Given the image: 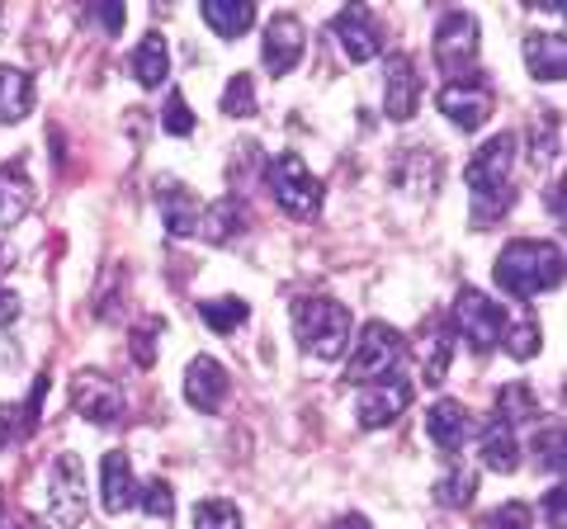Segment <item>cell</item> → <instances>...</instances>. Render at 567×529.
Returning a JSON list of instances; mask_svg holds the SVG:
<instances>
[{"mask_svg":"<svg viewBox=\"0 0 567 529\" xmlns=\"http://www.w3.org/2000/svg\"><path fill=\"white\" fill-rule=\"evenodd\" d=\"M511 166H516V133H496L492 143H483L473 152L464 180L473 194V222L477 227L502 218L511 208Z\"/></svg>","mask_w":567,"mask_h":529,"instance_id":"6da1fadb","label":"cell"},{"mask_svg":"<svg viewBox=\"0 0 567 529\" xmlns=\"http://www.w3.org/2000/svg\"><path fill=\"white\" fill-rule=\"evenodd\" d=\"M496 289L511 298H539L563 279V251L554 241H511L492 264Z\"/></svg>","mask_w":567,"mask_h":529,"instance_id":"7a4b0ae2","label":"cell"},{"mask_svg":"<svg viewBox=\"0 0 567 529\" xmlns=\"http://www.w3.org/2000/svg\"><path fill=\"white\" fill-rule=\"evenodd\" d=\"M350 308L336 298H298L293 303V331L317 360H341L350 345Z\"/></svg>","mask_w":567,"mask_h":529,"instance_id":"3957f363","label":"cell"},{"mask_svg":"<svg viewBox=\"0 0 567 529\" xmlns=\"http://www.w3.org/2000/svg\"><path fill=\"white\" fill-rule=\"evenodd\" d=\"M265 185H270L275 204L289 218H312L317 208H322V180H317L303 156H293V152H279L275 162L265 166Z\"/></svg>","mask_w":567,"mask_h":529,"instance_id":"277c9868","label":"cell"},{"mask_svg":"<svg viewBox=\"0 0 567 529\" xmlns=\"http://www.w3.org/2000/svg\"><path fill=\"white\" fill-rule=\"evenodd\" d=\"M402 364V331L388 322H369L354 341L346 360V383H379L393 378V369Z\"/></svg>","mask_w":567,"mask_h":529,"instance_id":"5b68a950","label":"cell"},{"mask_svg":"<svg viewBox=\"0 0 567 529\" xmlns=\"http://www.w3.org/2000/svg\"><path fill=\"white\" fill-rule=\"evenodd\" d=\"M52 497H48V516L58 529H81L85 525V464L76 454H58L52 464Z\"/></svg>","mask_w":567,"mask_h":529,"instance_id":"8992f818","label":"cell"},{"mask_svg":"<svg viewBox=\"0 0 567 529\" xmlns=\"http://www.w3.org/2000/svg\"><path fill=\"white\" fill-rule=\"evenodd\" d=\"M454 326H458V336H464L477 355H483V350H492L496 341H502L506 312H502V303H492L487 293L458 289V298H454Z\"/></svg>","mask_w":567,"mask_h":529,"instance_id":"52a82bcc","label":"cell"},{"mask_svg":"<svg viewBox=\"0 0 567 529\" xmlns=\"http://www.w3.org/2000/svg\"><path fill=\"white\" fill-rule=\"evenodd\" d=\"M477 58V20L468 10H450L445 20L435 24V62L445 76H468V66Z\"/></svg>","mask_w":567,"mask_h":529,"instance_id":"ba28073f","label":"cell"},{"mask_svg":"<svg viewBox=\"0 0 567 529\" xmlns=\"http://www.w3.org/2000/svg\"><path fill=\"white\" fill-rule=\"evenodd\" d=\"M440 114H445L458 133H477L492 118V85L487 76H458L440 91Z\"/></svg>","mask_w":567,"mask_h":529,"instance_id":"9c48e42d","label":"cell"},{"mask_svg":"<svg viewBox=\"0 0 567 529\" xmlns=\"http://www.w3.org/2000/svg\"><path fill=\"white\" fill-rule=\"evenodd\" d=\"M412 393H416V387L406 383V378L364 383L360 402H354V416H360L364 431H383V426H393V421H398L406 407H412Z\"/></svg>","mask_w":567,"mask_h":529,"instance_id":"30bf717a","label":"cell"},{"mask_svg":"<svg viewBox=\"0 0 567 529\" xmlns=\"http://www.w3.org/2000/svg\"><path fill=\"white\" fill-rule=\"evenodd\" d=\"M303 48H308L303 20H298V14H270L265 43H260V58L270 66V76H289L298 66V58H303Z\"/></svg>","mask_w":567,"mask_h":529,"instance_id":"8fae6325","label":"cell"},{"mask_svg":"<svg viewBox=\"0 0 567 529\" xmlns=\"http://www.w3.org/2000/svg\"><path fill=\"white\" fill-rule=\"evenodd\" d=\"M331 33H336V43H341V52L350 62H374L383 52V29L364 6H346L331 20Z\"/></svg>","mask_w":567,"mask_h":529,"instance_id":"7c38bea8","label":"cell"},{"mask_svg":"<svg viewBox=\"0 0 567 529\" xmlns=\"http://www.w3.org/2000/svg\"><path fill=\"white\" fill-rule=\"evenodd\" d=\"M71 402H76V412L85 421H95V426H110V421L123 416V387L114 378L95 374V369L71 378Z\"/></svg>","mask_w":567,"mask_h":529,"instance_id":"4fadbf2b","label":"cell"},{"mask_svg":"<svg viewBox=\"0 0 567 529\" xmlns=\"http://www.w3.org/2000/svg\"><path fill=\"white\" fill-rule=\"evenodd\" d=\"M227 369L213 360V355H194L189 369H185V397H189V407L194 412H204V416H218L223 412V402H227Z\"/></svg>","mask_w":567,"mask_h":529,"instance_id":"5bb4252c","label":"cell"},{"mask_svg":"<svg viewBox=\"0 0 567 529\" xmlns=\"http://www.w3.org/2000/svg\"><path fill=\"white\" fill-rule=\"evenodd\" d=\"M416 104H421V76H416L412 58H388V66H383V114L393 123H406L416 114Z\"/></svg>","mask_w":567,"mask_h":529,"instance_id":"9a60e30c","label":"cell"},{"mask_svg":"<svg viewBox=\"0 0 567 529\" xmlns=\"http://www.w3.org/2000/svg\"><path fill=\"white\" fill-rule=\"evenodd\" d=\"M425 435H431V445L435 449H445V454H458L464 449V439L473 435V421L464 412V402H454V397H440L431 412H425Z\"/></svg>","mask_w":567,"mask_h":529,"instance_id":"2e32d148","label":"cell"},{"mask_svg":"<svg viewBox=\"0 0 567 529\" xmlns=\"http://www.w3.org/2000/svg\"><path fill=\"white\" fill-rule=\"evenodd\" d=\"M100 506L104 516H123V510L137 506V483H133V464L128 454H104V468H100Z\"/></svg>","mask_w":567,"mask_h":529,"instance_id":"e0dca14e","label":"cell"},{"mask_svg":"<svg viewBox=\"0 0 567 529\" xmlns=\"http://www.w3.org/2000/svg\"><path fill=\"white\" fill-rule=\"evenodd\" d=\"M525 66L535 81H563L567 72V39L563 33H529L525 39Z\"/></svg>","mask_w":567,"mask_h":529,"instance_id":"ac0fdd59","label":"cell"},{"mask_svg":"<svg viewBox=\"0 0 567 529\" xmlns=\"http://www.w3.org/2000/svg\"><path fill=\"white\" fill-rule=\"evenodd\" d=\"M33 208V180L24 162L0 166V227H14Z\"/></svg>","mask_w":567,"mask_h":529,"instance_id":"d6986e66","label":"cell"},{"mask_svg":"<svg viewBox=\"0 0 567 529\" xmlns=\"http://www.w3.org/2000/svg\"><path fill=\"white\" fill-rule=\"evenodd\" d=\"M199 14H204V24L218 33V39H241V33L256 24L251 0H204Z\"/></svg>","mask_w":567,"mask_h":529,"instance_id":"ffe728a7","label":"cell"},{"mask_svg":"<svg viewBox=\"0 0 567 529\" xmlns=\"http://www.w3.org/2000/svg\"><path fill=\"white\" fill-rule=\"evenodd\" d=\"M156 204H162V218H166V232L171 237H194L199 232V199H194L189 189H181V185H166L162 194H156Z\"/></svg>","mask_w":567,"mask_h":529,"instance_id":"44dd1931","label":"cell"},{"mask_svg":"<svg viewBox=\"0 0 567 529\" xmlns=\"http://www.w3.org/2000/svg\"><path fill=\"white\" fill-rule=\"evenodd\" d=\"M33 114V81L20 66L0 62V123H24Z\"/></svg>","mask_w":567,"mask_h":529,"instance_id":"7402d4cb","label":"cell"},{"mask_svg":"<svg viewBox=\"0 0 567 529\" xmlns=\"http://www.w3.org/2000/svg\"><path fill=\"white\" fill-rule=\"evenodd\" d=\"M483 464H487L492 473H516V468H520L516 426H506L502 416H492L487 431H483Z\"/></svg>","mask_w":567,"mask_h":529,"instance_id":"603a6c76","label":"cell"},{"mask_svg":"<svg viewBox=\"0 0 567 529\" xmlns=\"http://www.w3.org/2000/svg\"><path fill=\"white\" fill-rule=\"evenodd\" d=\"M393 180H398L406 194H431L435 180H440V162H435V156L425 152V147H402Z\"/></svg>","mask_w":567,"mask_h":529,"instance_id":"cb8c5ba5","label":"cell"},{"mask_svg":"<svg viewBox=\"0 0 567 529\" xmlns=\"http://www.w3.org/2000/svg\"><path fill=\"white\" fill-rule=\"evenodd\" d=\"M133 76H137V85H147V91L171 76V48H166L162 33H147V39L137 43V52H133Z\"/></svg>","mask_w":567,"mask_h":529,"instance_id":"d4e9b609","label":"cell"},{"mask_svg":"<svg viewBox=\"0 0 567 529\" xmlns=\"http://www.w3.org/2000/svg\"><path fill=\"white\" fill-rule=\"evenodd\" d=\"M241 222H246V214H241V204L233 199V194H223L218 204L208 208V214H199V232L208 237V241H233L237 232H241Z\"/></svg>","mask_w":567,"mask_h":529,"instance_id":"484cf974","label":"cell"},{"mask_svg":"<svg viewBox=\"0 0 567 529\" xmlns=\"http://www.w3.org/2000/svg\"><path fill=\"white\" fill-rule=\"evenodd\" d=\"M496 416H502L506 426H525V421H535V416H539V397H535V387H525V383H506L502 393H496Z\"/></svg>","mask_w":567,"mask_h":529,"instance_id":"4316f807","label":"cell"},{"mask_svg":"<svg viewBox=\"0 0 567 529\" xmlns=\"http://www.w3.org/2000/svg\"><path fill=\"white\" fill-rule=\"evenodd\" d=\"M199 312H204L208 331H218V336H233L246 317H251V308H246L241 298H208V303H199Z\"/></svg>","mask_w":567,"mask_h":529,"instance_id":"83f0119b","label":"cell"},{"mask_svg":"<svg viewBox=\"0 0 567 529\" xmlns=\"http://www.w3.org/2000/svg\"><path fill=\"white\" fill-rule=\"evenodd\" d=\"M137 506L147 510L152 520L171 525V520H175V491H171V483H166V478H152V483H142V487H137Z\"/></svg>","mask_w":567,"mask_h":529,"instance_id":"f1b7e54d","label":"cell"},{"mask_svg":"<svg viewBox=\"0 0 567 529\" xmlns=\"http://www.w3.org/2000/svg\"><path fill=\"white\" fill-rule=\"evenodd\" d=\"M473 491H477L473 468H454V473H445V478L435 483V501H440V506H450V510H458V506H468V501H473Z\"/></svg>","mask_w":567,"mask_h":529,"instance_id":"f546056e","label":"cell"},{"mask_svg":"<svg viewBox=\"0 0 567 529\" xmlns=\"http://www.w3.org/2000/svg\"><path fill=\"white\" fill-rule=\"evenodd\" d=\"M421 350H425V364H421V383L440 387V383H445L450 355H454V341H450V336H440V331H435L431 341H421Z\"/></svg>","mask_w":567,"mask_h":529,"instance_id":"4dcf8cb0","label":"cell"},{"mask_svg":"<svg viewBox=\"0 0 567 529\" xmlns=\"http://www.w3.org/2000/svg\"><path fill=\"white\" fill-rule=\"evenodd\" d=\"M223 114L227 118H251L256 114V85L246 72H237L233 81H227V91H223Z\"/></svg>","mask_w":567,"mask_h":529,"instance_id":"1f68e13d","label":"cell"},{"mask_svg":"<svg viewBox=\"0 0 567 529\" xmlns=\"http://www.w3.org/2000/svg\"><path fill=\"white\" fill-rule=\"evenodd\" d=\"M194 529H241V510L233 501H199L194 506Z\"/></svg>","mask_w":567,"mask_h":529,"instance_id":"d6a6232c","label":"cell"},{"mask_svg":"<svg viewBox=\"0 0 567 529\" xmlns=\"http://www.w3.org/2000/svg\"><path fill=\"white\" fill-rule=\"evenodd\" d=\"M529 525H535V516H529L525 501H506V506H496L477 520V529H529Z\"/></svg>","mask_w":567,"mask_h":529,"instance_id":"836d02e7","label":"cell"},{"mask_svg":"<svg viewBox=\"0 0 567 529\" xmlns=\"http://www.w3.org/2000/svg\"><path fill=\"white\" fill-rule=\"evenodd\" d=\"M162 322H156V317H147V322L142 326H133V341H128V350H133V360L142 364V369H152L156 364V336H162Z\"/></svg>","mask_w":567,"mask_h":529,"instance_id":"e575fe53","label":"cell"},{"mask_svg":"<svg viewBox=\"0 0 567 529\" xmlns=\"http://www.w3.org/2000/svg\"><path fill=\"white\" fill-rule=\"evenodd\" d=\"M162 128H166L171 137H189V133H194V114H189V104H185V95H181V91H171V95H166Z\"/></svg>","mask_w":567,"mask_h":529,"instance_id":"d590c367","label":"cell"},{"mask_svg":"<svg viewBox=\"0 0 567 529\" xmlns=\"http://www.w3.org/2000/svg\"><path fill=\"white\" fill-rule=\"evenodd\" d=\"M502 336H506V355H511V360H529V355H539V326H535V322H520V326L502 331Z\"/></svg>","mask_w":567,"mask_h":529,"instance_id":"8d00e7d4","label":"cell"},{"mask_svg":"<svg viewBox=\"0 0 567 529\" xmlns=\"http://www.w3.org/2000/svg\"><path fill=\"white\" fill-rule=\"evenodd\" d=\"M535 464L539 468H548V473H563V431L558 426H548L539 439H535Z\"/></svg>","mask_w":567,"mask_h":529,"instance_id":"74e56055","label":"cell"},{"mask_svg":"<svg viewBox=\"0 0 567 529\" xmlns=\"http://www.w3.org/2000/svg\"><path fill=\"white\" fill-rule=\"evenodd\" d=\"M563 497H567L563 487H548L544 491V520H548V529H563Z\"/></svg>","mask_w":567,"mask_h":529,"instance_id":"f35d334b","label":"cell"},{"mask_svg":"<svg viewBox=\"0 0 567 529\" xmlns=\"http://www.w3.org/2000/svg\"><path fill=\"white\" fill-rule=\"evenodd\" d=\"M14 317H20V293H10L6 284H0V326H10Z\"/></svg>","mask_w":567,"mask_h":529,"instance_id":"ab89813d","label":"cell"},{"mask_svg":"<svg viewBox=\"0 0 567 529\" xmlns=\"http://www.w3.org/2000/svg\"><path fill=\"white\" fill-rule=\"evenodd\" d=\"M100 24L110 33H118L123 29V6H100Z\"/></svg>","mask_w":567,"mask_h":529,"instance_id":"60d3db41","label":"cell"},{"mask_svg":"<svg viewBox=\"0 0 567 529\" xmlns=\"http://www.w3.org/2000/svg\"><path fill=\"white\" fill-rule=\"evenodd\" d=\"M336 529H369V520L364 516H341V520H336Z\"/></svg>","mask_w":567,"mask_h":529,"instance_id":"b9f144b4","label":"cell"},{"mask_svg":"<svg viewBox=\"0 0 567 529\" xmlns=\"http://www.w3.org/2000/svg\"><path fill=\"white\" fill-rule=\"evenodd\" d=\"M548 208H554V214H563V185H548Z\"/></svg>","mask_w":567,"mask_h":529,"instance_id":"7bdbcfd3","label":"cell"},{"mask_svg":"<svg viewBox=\"0 0 567 529\" xmlns=\"http://www.w3.org/2000/svg\"><path fill=\"white\" fill-rule=\"evenodd\" d=\"M10 416H14L10 407H0V445H6V439H10Z\"/></svg>","mask_w":567,"mask_h":529,"instance_id":"ee69618b","label":"cell"},{"mask_svg":"<svg viewBox=\"0 0 567 529\" xmlns=\"http://www.w3.org/2000/svg\"><path fill=\"white\" fill-rule=\"evenodd\" d=\"M10 260H14V251L10 246H0V270H10Z\"/></svg>","mask_w":567,"mask_h":529,"instance_id":"f6af8a7d","label":"cell"}]
</instances>
